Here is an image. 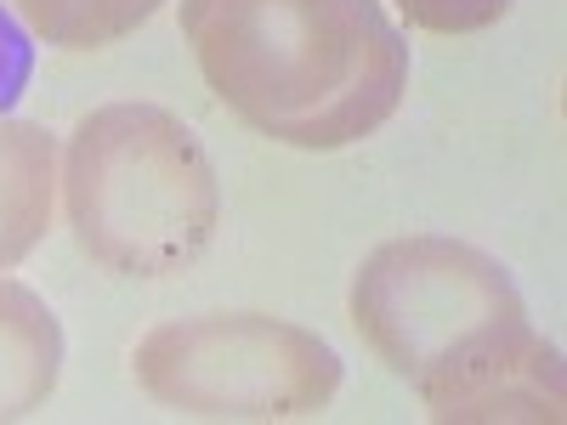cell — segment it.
<instances>
[{"instance_id": "6da1fadb", "label": "cell", "mask_w": 567, "mask_h": 425, "mask_svg": "<svg viewBox=\"0 0 567 425\" xmlns=\"http://www.w3.org/2000/svg\"><path fill=\"white\" fill-rule=\"evenodd\" d=\"M205 85L284 148H352L409 91V40L381 0H182Z\"/></svg>"}, {"instance_id": "7a4b0ae2", "label": "cell", "mask_w": 567, "mask_h": 425, "mask_svg": "<svg viewBox=\"0 0 567 425\" xmlns=\"http://www.w3.org/2000/svg\"><path fill=\"white\" fill-rule=\"evenodd\" d=\"M63 205L74 245L120 278L194 267L221 221L216 170L171 108H91L63 148Z\"/></svg>"}, {"instance_id": "3957f363", "label": "cell", "mask_w": 567, "mask_h": 425, "mask_svg": "<svg viewBox=\"0 0 567 425\" xmlns=\"http://www.w3.org/2000/svg\"><path fill=\"white\" fill-rule=\"evenodd\" d=\"M136 386L194 419H301L341 392V357L312 329L267 312L159 323L131 352Z\"/></svg>"}, {"instance_id": "277c9868", "label": "cell", "mask_w": 567, "mask_h": 425, "mask_svg": "<svg viewBox=\"0 0 567 425\" xmlns=\"http://www.w3.org/2000/svg\"><path fill=\"white\" fill-rule=\"evenodd\" d=\"M347 307L363 346L409 386L528 318L511 272L494 256L437 232L392 239L363 256Z\"/></svg>"}, {"instance_id": "5b68a950", "label": "cell", "mask_w": 567, "mask_h": 425, "mask_svg": "<svg viewBox=\"0 0 567 425\" xmlns=\"http://www.w3.org/2000/svg\"><path fill=\"white\" fill-rule=\"evenodd\" d=\"M414 392H420L425 414L443 425H516V419L556 425L561 403H567L561 352L528 318L477 341L454 363H443L437 374H425Z\"/></svg>"}, {"instance_id": "8992f818", "label": "cell", "mask_w": 567, "mask_h": 425, "mask_svg": "<svg viewBox=\"0 0 567 425\" xmlns=\"http://www.w3.org/2000/svg\"><path fill=\"white\" fill-rule=\"evenodd\" d=\"M58 142L45 125L0 114V272L18 267L52 227Z\"/></svg>"}, {"instance_id": "52a82bcc", "label": "cell", "mask_w": 567, "mask_h": 425, "mask_svg": "<svg viewBox=\"0 0 567 425\" xmlns=\"http://www.w3.org/2000/svg\"><path fill=\"white\" fill-rule=\"evenodd\" d=\"M63 374V323L29 283L0 278V419H23Z\"/></svg>"}, {"instance_id": "ba28073f", "label": "cell", "mask_w": 567, "mask_h": 425, "mask_svg": "<svg viewBox=\"0 0 567 425\" xmlns=\"http://www.w3.org/2000/svg\"><path fill=\"white\" fill-rule=\"evenodd\" d=\"M23 29L63 52H97L125 34H136L165 0H12Z\"/></svg>"}, {"instance_id": "9c48e42d", "label": "cell", "mask_w": 567, "mask_h": 425, "mask_svg": "<svg viewBox=\"0 0 567 425\" xmlns=\"http://www.w3.org/2000/svg\"><path fill=\"white\" fill-rule=\"evenodd\" d=\"M398 7L425 34H483L511 12V0H398Z\"/></svg>"}, {"instance_id": "30bf717a", "label": "cell", "mask_w": 567, "mask_h": 425, "mask_svg": "<svg viewBox=\"0 0 567 425\" xmlns=\"http://www.w3.org/2000/svg\"><path fill=\"white\" fill-rule=\"evenodd\" d=\"M34 74V45H29V29L0 7V114L18 103V91L29 85Z\"/></svg>"}]
</instances>
